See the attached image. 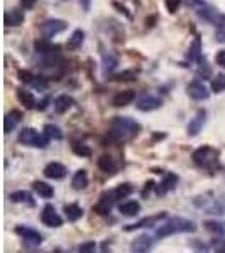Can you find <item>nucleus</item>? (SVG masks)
Segmentation results:
<instances>
[{"label":"nucleus","mask_w":225,"mask_h":253,"mask_svg":"<svg viewBox=\"0 0 225 253\" xmlns=\"http://www.w3.org/2000/svg\"><path fill=\"white\" fill-rule=\"evenodd\" d=\"M188 231H195V223L185 218H171L168 220L164 225L158 228L156 236L158 238H164V236L174 235V233H188Z\"/></svg>","instance_id":"f03ea898"},{"label":"nucleus","mask_w":225,"mask_h":253,"mask_svg":"<svg viewBox=\"0 0 225 253\" xmlns=\"http://www.w3.org/2000/svg\"><path fill=\"white\" fill-rule=\"evenodd\" d=\"M119 211L122 213L124 216H135L141 211V204H139L137 201H126L119 206Z\"/></svg>","instance_id":"412c9836"},{"label":"nucleus","mask_w":225,"mask_h":253,"mask_svg":"<svg viewBox=\"0 0 225 253\" xmlns=\"http://www.w3.org/2000/svg\"><path fill=\"white\" fill-rule=\"evenodd\" d=\"M103 69H105V71H112V69L115 68V66H117V59H115V57H112V56H103Z\"/></svg>","instance_id":"f704fd0d"},{"label":"nucleus","mask_w":225,"mask_h":253,"mask_svg":"<svg viewBox=\"0 0 225 253\" xmlns=\"http://www.w3.org/2000/svg\"><path fill=\"white\" fill-rule=\"evenodd\" d=\"M215 61H217V64H219V66L225 68V49H222V51H219V53H217Z\"/></svg>","instance_id":"a19ab883"},{"label":"nucleus","mask_w":225,"mask_h":253,"mask_svg":"<svg viewBox=\"0 0 225 253\" xmlns=\"http://www.w3.org/2000/svg\"><path fill=\"white\" fill-rule=\"evenodd\" d=\"M34 48H36L37 53H41V54H53V53H58V51H60V46H53L51 42H49V39L36 41Z\"/></svg>","instance_id":"4be33fe9"},{"label":"nucleus","mask_w":225,"mask_h":253,"mask_svg":"<svg viewBox=\"0 0 225 253\" xmlns=\"http://www.w3.org/2000/svg\"><path fill=\"white\" fill-rule=\"evenodd\" d=\"M96 250V245L93 241H88V243H83L80 247V253H95Z\"/></svg>","instance_id":"e433bc0d"},{"label":"nucleus","mask_w":225,"mask_h":253,"mask_svg":"<svg viewBox=\"0 0 225 253\" xmlns=\"http://www.w3.org/2000/svg\"><path fill=\"white\" fill-rule=\"evenodd\" d=\"M34 191H36V193L39 194L41 197H44V199H49V197L54 196L53 186H49L48 182H42V181L34 182Z\"/></svg>","instance_id":"5701e85b"},{"label":"nucleus","mask_w":225,"mask_h":253,"mask_svg":"<svg viewBox=\"0 0 225 253\" xmlns=\"http://www.w3.org/2000/svg\"><path fill=\"white\" fill-rule=\"evenodd\" d=\"M3 22H5L7 27H19L24 22V12L21 9H12L5 14L3 17Z\"/></svg>","instance_id":"dca6fc26"},{"label":"nucleus","mask_w":225,"mask_h":253,"mask_svg":"<svg viewBox=\"0 0 225 253\" xmlns=\"http://www.w3.org/2000/svg\"><path fill=\"white\" fill-rule=\"evenodd\" d=\"M115 161L110 157V155H102V157L98 159V169L103 170V172L107 174H112L115 170Z\"/></svg>","instance_id":"b1692460"},{"label":"nucleus","mask_w":225,"mask_h":253,"mask_svg":"<svg viewBox=\"0 0 225 253\" xmlns=\"http://www.w3.org/2000/svg\"><path fill=\"white\" fill-rule=\"evenodd\" d=\"M217 252H219V253H225V241H222V243H220V247L217 248Z\"/></svg>","instance_id":"a18cd8bd"},{"label":"nucleus","mask_w":225,"mask_h":253,"mask_svg":"<svg viewBox=\"0 0 225 253\" xmlns=\"http://www.w3.org/2000/svg\"><path fill=\"white\" fill-rule=\"evenodd\" d=\"M154 238L151 235H141L130 243V252L132 253H147L153 248Z\"/></svg>","instance_id":"6e6552de"},{"label":"nucleus","mask_w":225,"mask_h":253,"mask_svg":"<svg viewBox=\"0 0 225 253\" xmlns=\"http://www.w3.org/2000/svg\"><path fill=\"white\" fill-rule=\"evenodd\" d=\"M205 226H207V229H210V231L224 233V228H220V226H222V225L215 223V221H207V223H205Z\"/></svg>","instance_id":"58836bf2"},{"label":"nucleus","mask_w":225,"mask_h":253,"mask_svg":"<svg viewBox=\"0 0 225 253\" xmlns=\"http://www.w3.org/2000/svg\"><path fill=\"white\" fill-rule=\"evenodd\" d=\"M73 152H75L76 155H80V157H90L92 155L90 147L83 145V143H75V145H73Z\"/></svg>","instance_id":"473e14b6"},{"label":"nucleus","mask_w":225,"mask_h":253,"mask_svg":"<svg viewBox=\"0 0 225 253\" xmlns=\"http://www.w3.org/2000/svg\"><path fill=\"white\" fill-rule=\"evenodd\" d=\"M41 221L49 228H58V226H61V225H63L61 216L58 215L56 209H54V206H51V204L44 206V209H42V213H41Z\"/></svg>","instance_id":"423d86ee"},{"label":"nucleus","mask_w":225,"mask_h":253,"mask_svg":"<svg viewBox=\"0 0 225 253\" xmlns=\"http://www.w3.org/2000/svg\"><path fill=\"white\" fill-rule=\"evenodd\" d=\"M141 125L129 116H115L110 125V137L114 140H127L139 134Z\"/></svg>","instance_id":"f257e3e1"},{"label":"nucleus","mask_w":225,"mask_h":253,"mask_svg":"<svg viewBox=\"0 0 225 253\" xmlns=\"http://www.w3.org/2000/svg\"><path fill=\"white\" fill-rule=\"evenodd\" d=\"M134 100H135V91H132V89H126V91H119L117 95L112 98V105L117 108H122V107L130 105Z\"/></svg>","instance_id":"f8f14e48"},{"label":"nucleus","mask_w":225,"mask_h":253,"mask_svg":"<svg viewBox=\"0 0 225 253\" xmlns=\"http://www.w3.org/2000/svg\"><path fill=\"white\" fill-rule=\"evenodd\" d=\"M71 186L75 189H85L88 186V176L85 170H78V172L73 176V181H71Z\"/></svg>","instance_id":"cd10ccee"},{"label":"nucleus","mask_w":225,"mask_h":253,"mask_svg":"<svg viewBox=\"0 0 225 253\" xmlns=\"http://www.w3.org/2000/svg\"><path fill=\"white\" fill-rule=\"evenodd\" d=\"M19 142L26 143V145H34V147L44 149V147L48 145L49 139L46 137L44 134H39L37 130H34V128H24V130L19 134Z\"/></svg>","instance_id":"20e7f679"},{"label":"nucleus","mask_w":225,"mask_h":253,"mask_svg":"<svg viewBox=\"0 0 225 253\" xmlns=\"http://www.w3.org/2000/svg\"><path fill=\"white\" fill-rule=\"evenodd\" d=\"M73 105H75V100H73L71 96L61 95V96H58V98H54V112H56V113H64V112H68Z\"/></svg>","instance_id":"f3484780"},{"label":"nucleus","mask_w":225,"mask_h":253,"mask_svg":"<svg viewBox=\"0 0 225 253\" xmlns=\"http://www.w3.org/2000/svg\"><path fill=\"white\" fill-rule=\"evenodd\" d=\"M17 76H19V80H21L22 83H31V84H32V81H34L32 73L27 71V69H21V71L17 73Z\"/></svg>","instance_id":"72a5a7b5"},{"label":"nucleus","mask_w":225,"mask_h":253,"mask_svg":"<svg viewBox=\"0 0 225 253\" xmlns=\"http://www.w3.org/2000/svg\"><path fill=\"white\" fill-rule=\"evenodd\" d=\"M17 98H19V101H21L22 107H26L27 110H31V108L36 107V98H34L32 93L27 91V89L19 88L17 89Z\"/></svg>","instance_id":"aec40b11"},{"label":"nucleus","mask_w":225,"mask_h":253,"mask_svg":"<svg viewBox=\"0 0 225 253\" xmlns=\"http://www.w3.org/2000/svg\"><path fill=\"white\" fill-rule=\"evenodd\" d=\"M193 161H195L196 166L212 170L217 166V162H219V152L208 145H203L198 150L193 152Z\"/></svg>","instance_id":"7ed1b4c3"},{"label":"nucleus","mask_w":225,"mask_h":253,"mask_svg":"<svg viewBox=\"0 0 225 253\" xmlns=\"http://www.w3.org/2000/svg\"><path fill=\"white\" fill-rule=\"evenodd\" d=\"M115 201V196L114 193H108V194H103L102 199L98 201V204L93 206V211H96L98 215H108L112 209V202Z\"/></svg>","instance_id":"2eb2a0df"},{"label":"nucleus","mask_w":225,"mask_h":253,"mask_svg":"<svg viewBox=\"0 0 225 253\" xmlns=\"http://www.w3.org/2000/svg\"><path fill=\"white\" fill-rule=\"evenodd\" d=\"M19 120H21V113H19V112H10V113L5 116V125H3L5 134H10V132L14 130L15 125L19 123Z\"/></svg>","instance_id":"bb28decb"},{"label":"nucleus","mask_w":225,"mask_h":253,"mask_svg":"<svg viewBox=\"0 0 225 253\" xmlns=\"http://www.w3.org/2000/svg\"><path fill=\"white\" fill-rule=\"evenodd\" d=\"M166 9H168V12L169 14H174L178 9H180V3H181V0H166Z\"/></svg>","instance_id":"c9c22d12"},{"label":"nucleus","mask_w":225,"mask_h":253,"mask_svg":"<svg viewBox=\"0 0 225 253\" xmlns=\"http://www.w3.org/2000/svg\"><path fill=\"white\" fill-rule=\"evenodd\" d=\"M188 95L192 96L193 100H198V101H203V100H208V96H210V91L207 89L203 83H200V81H193V83L188 84Z\"/></svg>","instance_id":"9d476101"},{"label":"nucleus","mask_w":225,"mask_h":253,"mask_svg":"<svg viewBox=\"0 0 225 253\" xmlns=\"http://www.w3.org/2000/svg\"><path fill=\"white\" fill-rule=\"evenodd\" d=\"M205 120H207V112L198 110V112H196V115L190 120L188 127H186V134H188L190 137H196V135L201 132L203 125H205Z\"/></svg>","instance_id":"0eeeda50"},{"label":"nucleus","mask_w":225,"mask_h":253,"mask_svg":"<svg viewBox=\"0 0 225 253\" xmlns=\"http://www.w3.org/2000/svg\"><path fill=\"white\" fill-rule=\"evenodd\" d=\"M44 176L48 179H63L66 176V167L60 162H51L44 167Z\"/></svg>","instance_id":"ddd939ff"},{"label":"nucleus","mask_w":225,"mask_h":253,"mask_svg":"<svg viewBox=\"0 0 225 253\" xmlns=\"http://www.w3.org/2000/svg\"><path fill=\"white\" fill-rule=\"evenodd\" d=\"M85 42V32L81 29H76L75 32L69 36L66 42V49L68 51H78Z\"/></svg>","instance_id":"a211bd4d"},{"label":"nucleus","mask_w":225,"mask_h":253,"mask_svg":"<svg viewBox=\"0 0 225 253\" xmlns=\"http://www.w3.org/2000/svg\"><path fill=\"white\" fill-rule=\"evenodd\" d=\"M161 105H162L161 98H158V96H154V95H144L137 101V108L142 112H153L161 107Z\"/></svg>","instance_id":"9b49d317"},{"label":"nucleus","mask_w":225,"mask_h":253,"mask_svg":"<svg viewBox=\"0 0 225 253\" xmlns=\"http://www.w3.org/2000/svg\"><path fill=\"white\" fill-rule=\"evenodd\" d=\"M64 215H66L68 221H76L83 216V209L78 204H66L64 206Z\"/></svg>","instance_id":"393cba45"},{"label":"nucleus","mask_w":225,"mask_h":253,"mask_svg":"<svg viewBox=\"0 0 225 253\" xmlns=\"http://www.w3.org/2000/svg\"><path fill=\"white\" fill-rule=\"evenodd\" d=\"M154 19H156V17H154V15H153V17H151V19H147V21H146V26H147V27H153V26H154V24H153Z\"/></svg>","instance_id":"c03bdc74"},{"label":"nucleus","mask_w":225,"mask_h":253,"mask_svg":"<svg viewBox=\"0 0 225 253\" xmlns=\"http://www.w3.org/2000/svg\"><path fill=\"white\" fill-rule=\"evenodd\" d=\"M162 218H166V213H159L158 216L146 218V220L139 221V223H135V225H130V226H127L126 229H127V231H132V229H137V228H144V225H153V223H156V221L162 220Z\"/></svg>","instance_id":"c85d7f7f"},{"label":"nucleus","mask_w":225,"mask_h":253,"mask_svg":"<svg viewBox=\"0 0 225 253\" xmlns=\"http://www.w3.org/2000/svg\"><path fill=\"white\" fill-rule=\"evenodd\" d=\"M130 193H132V186L120 184V186H117V189L114 191V196H115V199H124V197H127Z\"/></svg>","instance_id":"7c9ffc66"},{"label":"nucleus","mask_w":225,"mask_h":253,"mask_svg":"<svg viewBox=\"0 0 225 253\" xmlns=\"http://www.w3.org/2000/svg\"><path fill=\"white\" fill-rule=\"evenodd\" d=\"M32 84H34V86H36V88H46V86H48V83H46V80H41V76H39V78H34Z\"/></svg>","instance_id":"37998d69"},{"label":"nucleus","mask_w":225,"mask_h":253,"mask_svg":"<svg viewBox=\"0 0 225 253\" xmlns=\"http://www.w3.org/2000/svg\"><path fill=\"white\" fill-rule=\"evenodd\" d=\"M36 2H37V0H21V7H22V9L29 10V9H32V7L36 5Z\"/></svg>","instance_id":"79ce46f5"},{"label":"nucleus","mask_w":225,"mask_h":253,"mask_svg":"<svg viewBox=\"0 0 225 253\" xmlns=\"http://www.w3.org/2000/svg\"><path fill=\"white\" fill-rule=\"evenodd\" d=\"M44 135L48 139H51V140H61V139H63L61 130L56 125H53V123H48V125L44 127Z\"/></svg>","instance_id":"c756f323"},{"label":"nucleus","mask_w":225,"mask_h":253,"mask_svg":"<svg viewBox=\"0 0 225 253\" xmlns=\"http://www.w3.org/2000/svg\"><path fill=\"white\" fill-rule=\"evenodd\" d=\"M176 184H178V176H176V174H173V172H168L164 176V179L161 181V184L158 186L156 193L159 194V196H162V194H166L168 191L176 188Z\"/></svg>","instance_id":"4468645a"},{"label":"nucleus","mask_w":225,"mask_h":253,"mask_svg":"<svg viewBox=\"0 0 225 253\" xmlns=\"http://www.w3.org/2000/svg\"><path fill=\"white\" fill-rule=\"evenodd\" d=\"M188 59L190 61H195V63H203V57H201V42H200V37H196L195 41L192 42V46H190V49H188Z\"/></svg>","instance_id":"6ab92c4d"},{"label":"nucleus","mask_w":225,"mask_h":253,"mask_svg":"<svg viewBox=\"0 0 225 253\" xmlns=\"http://www.w3.org/2000/svg\"><path fill=\"white\" fill-rule=\"evenodd\" d=\"M115 81H127V80H135V75L130 71H126V73H120V75H115L114 76Z\"/></svg>","instance_id":"4c0bfd02"},{"label":"nucleus","mask_w":225,"mask_h":253,"mask_svg":"<svg viewBox=\"0 0 225 253\" xmlns=\"http://www.w3.org/2000/svg\"><path fill=\"white\" fill-rule=\"evenodd\" d=\"M10 199L14 202H27L29 206H34L32 194H31L29 191H15V193L10 194Z\"/></svg>","instance_id":"a878e982"},{"label":"nucleus","mask_w":225,"mask_h":253,"mask_svg":"<svg viewBox=\"0 0 225 253\" xmlns=\"http://www.w3.org/2000/svg\"><path fill=\"white\" fill-rule=\"evenodd\" d=\"M212 91L220 93L225 91V75H217L212 80Z\"/></svg>","instance_id":"2f4dec72"},{"label":"nucleus","mask_w":225,"mask_h":253,"mask_svg":"<svg viewBox=\"0 0 225 253\" xmlns=\"http://www.w3.org/2000/svg\"><path fill=\"white\" fill-rule=\"evenodd\" d=\"M15 233H17L19 236H22V238H24L29 245H32V247H37V245L42 243V236L36 231V229H32V228L17 226V228H15Z\"/></svg>","instance_id":"1a4fd4ad"},{"label":"nucleus","mask_w":225,"mask_h":253,"mask_svg":"<svg viewBox=\"0 0 225 253\" xmlns=\"http://www.w3.org/2000/svg\"><path fill=\"white\" fill-rule=\"evenodd\" d=\"M215 39L219 42H222V44H225V27H217Z\"/></svg>","instance_id":"ea45409f"},{"label":"nucleus","mask_w":225,"mask_h":253,"mask_svg":"<svg viewBox=\"0 0 225 253\" xmlns=\"http://www.w3.org/2000/svg\"><path fill=\"white\" fill-rule=\"evenodd\" d=\"M66 27L68 24L64 21H61V19H49V21H46L41 26V32L44 39H51L56 34H61L63 30H66Z\"/></svg>","instance_id":"39448f33"}]
</instances>
